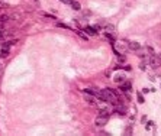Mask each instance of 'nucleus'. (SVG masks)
<instances>
[{
    "label": "nucleus",
    "instance_id": "obj_1",
    "mask_svg": "<svg viewBox=\"0 0 161 136\" xmlns=\"http://www.w3.org/2000/svg\"><path fill=\"white\" fill-rule=\"evenodd\" d=\"M107 119H109V117H105V116H97L96 120H94V125L102 128V126H105V125L107 123Z\"/></svg>",
    "mask_w": 161,
    "mask_h": 136
},
{
    "label": "nucleus",
    "instance_id": "obj_2",
    "mask_svg": "<svg viewBox=\"0 0 161 136\" xmlns=\"http://www.w3.org/2000/svg\"><path fill=\"white\" fill-rule=\"evenodd\" d=\"M149 65H151V67H153L154 70H157V68L161 65L160 60H158V57H155V55H151V60H149Z\"/></svg>",
    "mask_w": 161,
    "mask_h": 136
},
{
    "label": "nucleus",
    "instance_id": "obj_3",
    "mask_svg": "<svg viewBox=\"0 0 161 136\" xmlns=\"http://www.w3.org/2000/svg\"><path fill=\"white\" fill-rule=\"evenodd\" d=\"M128 47H129V49H132V51H140V49H141V43L140 42H135V41H131Z\"/></svg>",
    "mask_w": 161,
    "mask_h": 136
},
{
    "label": "nucleus",
    "instance_id": "obj_4",
    "mask_svg": "<svg viewBox=\"0 0 161 136\" xmlns=\"http://www.w3.org/2000/svg\"><path fill=\"white\" fill-rule=\"evenodd\" d=\"M70 4H71V7L74 9V10H80V9H81V6H80V3H78V2H74V0H73Z\"/></svg>",
    "mask_w": 161,
    "mask_h": 136
},
{
    "label": "nucleus",
    "instance_id": "obj_5",
    "mask_svg": "<svg viewBox=\"0 0 161 136\" xmlns=\"http://www.w3.org/2000/svg\"><path fill=\"white\" fill-rule=\"evenodd\" d=\"M9 55V49H6V48H2V52H0V57L2 58H6V57Z\"/></svg>",
    "mask_w": 161,
    "mask_h": 136
},
{
    "label": "nucleus",
    "instance_id": "obj_6",
    "mask_svg": "<svg viewBox=\"0 0 161 136\" xmlns=\"http://www.w3.org/2000/svg\"><path fill=\"white\" fill-rule=\"evenodd\" d=\"M121 88H122L123 91H129V90H131V83H125Z\"/></svg>",
    "mask_w": 161,
    "mask_h": 136
},
{
    "label": "nucleus",
    "instance_id": "obj_7",
    "mask_svg": "<svg viewBox=\"0 0 161 136\" xmlns=\"http://www.w3.org/2000/svg\"><path fill=\"white\" fill-rule=\"evenodd\" d=\"M96 29V28H87V29H86V32H87V34H90V35H96L97 34V30H94Z\"/></svg>",
    "mask_w": 161,
    "mask_h": 136
},
{
    "label": "nucleus",
    "instance_id": "obj_8",
    "mask_svg": "<svg viewBox=\"0 0 161 136\" xmlns=\"http://www.w3.org/2000/svg\"><path fill=\"white\" fill-rule=\"evenodd\" d=\"M99 116H105V117H109V111L107 110H99Z\"/></svg>",
    "mask_w": 161,
    "mask_h": 136
},
{
    "label": "nucleus",
    "instance_id": "obj_9",
    "mask_svg": "<svg viewBox=\"0 0 161 136\" xmlns=\"http://www.w3.org/2000/svg\"><path fill=\"white\" fill-rule=\"evenodd\" d=\"M7 19H9L7 15H2V16H0V23H4V22H7Z\"/></svg>",
    "mask_w": 161,
    "mask_h": 136
},
{
    "label": "nucleus",
    "instance_id": "obj_10",
    "mask_svg": "<svg viewBox=\"0 0 161 136\" xmlns=\"http://www.w3.org/2000/svg\"><path fill=\"white\" fill-rule=\"evenodd\" d=\"M41 15L45 17H50V19H55V16H52V15H50V13H45V12H41Z\"/></svg>",
    "mask_w": 161,
    "mask_h": 136
},
{
    "label": "nucleus",
    "instance_id": "obj_11",
    "mask_svg": "<svg viewBox=\"0 0 161 136\" xmlns=\"http://www.w3.org/2000/svg\"><path fill=\"white\" fill-rule=\"evenodd\" d=\"M138 102H140V103H144L145 102V100H144V96H142V94H138Z\"/></svg>",
    "mask_w": 161,
    "mask_h": 136
},
{
    "label": "nucleus",
    "instance_id": "obj_12",
    "mask_svg": "<svg viewBox=\"0 0 161 136\" xmlns=\"http://www.w3.org/2000/svg\"><path fill=\"white\" fill-rule=\"evenodd\" d=\"M115 81H116V83H121V81H123V77H116V78H115Z\"/></svg>",
    "mask_w": 161,
    "mask_h": 136
},
{
    "label": "nucleus",
    "instance_id": "obj_13",
    "mask_svg": "<svg viewBox=\"0 0 161 136\" xmlns=\"http://www.w3.org/2000/svg\"><path fill=\"white\" fill-rule=\"evenodd\" d=\"M140 68L142 70V71H144V70H145V62H141V64H140Z\"/></svg>",
    "mask_w": 161,
    "mask_h": 136
},
{
    "label": "nucleus",
    "instance_id": "obj_14",
    "mask_svg": "<svg viewBox=\"0 0 161 136\" xmlns=\"http://www.w3.org/2000/svg\"><path fill=\"white\" fill-rule=\"evenodd\" d=\"M61 2H63V3H65V4H70L73 0H61Z\"/></svg>",
    "mask_w": 161,
    "mask_h": 136
},
{
    "label": "nucleus",
    "instance_id": "obj_15",
    "mask_svg": "<svg viewBox=\"0 0 161 136\" xmlns=\"http://www.w3.org/2000/svg\"><path fill=\"white\" fill-rule=\"evenodd\" d=\"M151 126H153V122H148V125H147V129H151Z\"/></svg>",
    "mask_w": 161,
    "mask_h": 136
},
{
    "label": "nucleus",
    "instance_id": "obj_16",
    "mask_svg": "<svg viewBox=\"0 0 161 136\" xmlns=\"http://www.w3.org/2000/svg\"><path fill=\"white\" fill-rule=\"evenodd\" d=\"M158 60H160V62H161V54H158Z\"/></svg>",
    "mask_w": 161,
    "mask_h": 136
}]
</instances>
